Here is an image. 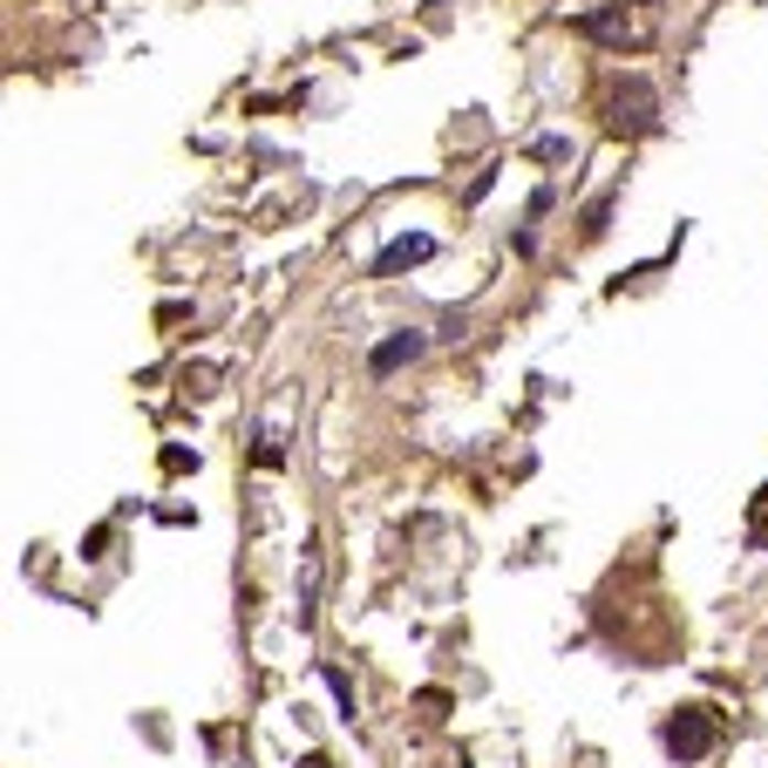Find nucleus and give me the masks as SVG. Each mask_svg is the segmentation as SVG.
Instances as JSON below:
<instances>
[{
    "mask_svg": "<svg viewBox=\"0 0 768 768\" xmlns=\"http://www.w3.org/2000/svg\"><path fill=\"white\" fill-rule=\"evenodd\" d=\"M313 592H320V558L306 551V572H300V626H313Z\"/></svg>",
    "mask_w": 768,
    "mask_h": 768,
    "instance_id": "6",
    "label": "nucleus"
},
{
    "mask_svg": "<svg viewBox=\"0 0 768 768\" xmlns=\"http://www.w3.org/2000/svg\"><path fill=\"white\" fill-rule=\"evenodd\" d=\"M422 259H435V238H429V231L388 238V246L375 252V279H394V272H409V266H422Z\"/></svg>",
    "mask_w": 768,
    "mask_h": 768,
    "instance_id": "5",
    "label": "nucleus"
},
{
    "mask_svg": "<svg viewBox=\"0 0 768 768\" xmlns=\"http://www.w3.org/2000/svg\"><path fill=\"white\" fill-rule=\"evenodd\" d=\"M327 686H334V701H340V714L354 721V686H347V673H340V667H327Z\"/></svg>",
    "mask_w": 768,
    "mask_h": 768,
    "instance_id": "7",
    "label": "nucleus"
},
{
    "mask_svg": "<svg viewBox=\"0 0 768 768\" xmlns=\"http://www.w3.org/2000/svg\"><path fill=\"white\" fill-rule=\"evenodd\" d=\"M578 34H592V42H605V48H639L646 34H653V14H632V8H592V14H578Z\"/></svg>",
    "mask_w": 768,
    "mask_h": 768,
    "instance_id": "3",
    "label": "nucleus"
},
{
    "mask_svg": "<svg viewBox=\"0 0 768 768\" xmlns=\"http://www.w3.org/2000/svg\"><path fill=\"white\" fill-rule=\"evenodd\" d=\"M605 116H613V130L619 137H646L660 123V96L646 75H626V83H613V96H605Z\"/></svg>",
    "mask_w": 768,
    "mask_h": 768,
    "instance_id": "1",
    "label": "nucleus"
},
{
    "mask_svg": "<svg viewBox=\"0 0 768 768\" xmlns=\"http://www.w3.org/2000/svg\"><path fill=\"white\" fill-rule=\"evenodd\" d=\"M660 742H667V755H673V761H707V755H714V742H721V721H714L707 707H680V714L660 727Z\"/></svg>",
    "mask_w": 768,
    "mask_h": 768,
    "instance_id": "2",
    "label": "nucleus"
},
{
    "mask_svg": "<svg viewBox=\"0 0 768 768\" xmlns=\"http://www.w3.org/2000/svg\"><path fill=\"white\" fill-rule=\"evenodd\" d=\"M538 156H544V164H564V156H572V143H564V137H544Z\"/></svg>",
    "mask_w": 768,
    "mask_h": 768,
    "instance_id": "8",
    "label": "nucleus"
},
{
    "mask_svg": "<svg viewBox=\"0 0 768 768\" xmlns=\"http://www.w3.org/2000/svg\"><path fill=\"white\" fill-rule=\"evenodd\" d=\"M422 347H429V334H415V327H401V334L375 340V347H368V375H375V381H388L394 368H409V360H415Z\"/></svg>",
    "mask_w": 768,
    "mask_h": 768,
    "instance_id": "4",
    "label": "nucleus"
}]
</instances>
